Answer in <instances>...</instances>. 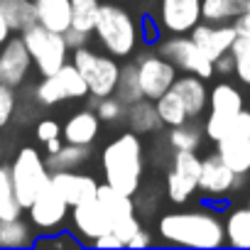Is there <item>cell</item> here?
Returning a JSON list of instances; mask_svg holds the SVG:
<instances>
[{
	"instance_id": "1",
	"label": "cell",
	"mask_w": 250,
	"mask_h": 250,
	"mask_svg": "<svg viewBox=\"0 0 250 250\" xmlns=\"http://www.w3.org/2000/svg\"><path fill=\"white\" fill-rule=\"evenodd\" d=\"M157 233L167 245H177V248L213 250L226 245L223 218L208 206L165 213L157 223Z\"/></svg>"
},
{
	"instance_id": "2",
	"label": "cell",
	"mask_w": 250,
	"mask_h": 250,
	"mask_svg": "<svg viewBox=\"0 0 250 250\" xmlns=\"http://www.w3.org/2000/svg\"><path fill=\"white\" fill-rule=\"evenodd\" d=\"M101 167H103L105 184H110L113 189L128 196H135L140 191L143 174H145V147L140 135H135L133 130L115 135L103 147Z\"/></svg>"
},
{
	"instance_id": "3",
	"label": "cell",
	"mask_w": 250,
	"mask_h": 250,
	"mask_svg": "<svg viewBox=\"0 0 250 250\" xmlns=\"http://www.w3.org/2000/svg\"><path fill=\"white\" fill-rule=\"evenodd\" d=\"M93 35L98 44L115 59H130L143 44L140 22L118 3H101Z\"/></svg>"
},
{
	"instance_id": "4",
	"label": "cell",
	"mask_w": 250,
	"mask_h": 250,
	"mask_svg": "<svg viewBox=\"0 0 250 250\" xmlns=\"http://www.w3.org/2000/svg\"><path fill=\"white\" fill-rule=\"evenodd\" d=\"M27 52H30V59H32V66L37 69L40 76H49V74H57L71 57V49L66 47L64 42V35L59 32H52L42 25H32L27 30L20 32Z\"/></svg>"
},
{
	"instance_id": "5",
	"label": "cell",
	"mask_w": 250,
	"mask_h": 250,
	"mask_svg": "<svg viewBox=\"0 0 250 250\" xmlns=\"http://www.w3.org/2000/svg\"><path fill=\"white\" fill-rule=\"evenodd\" d=\"M69 62L79 69V74L83 76L86 86H88V96L103 98L110 96L115 91V81L120 74V62L115 57H110L108 52H96L88 44L79 47L71 52Z\"/></svg>"
},
{
	"instance_id": "6",
	"label": "cell",
	"mask_w": 250,
	"mask_h": 250,
	"mask_svg": "<svg viewBox=\"0 0 250 250\" xmlns=\"http://www.w3.org/2000/svg\"><path fill=\"white\" fill-rule=\"evenodd\" d=\"M10 177H13L18 199H20V204L25 208L49 184V169L44 165V157L35 147L18 150V155H15V160L10 165Z\"/></svg>"
},
{
	"instance_id": "7",
	"label": "cell",
	"mask_w": 250,
	"mask_h": 250,
	"mask_svg": "<svg viewBox=\"0 0 250 250\" xmlns=\"http://www.w3.org/2000/svg\"><path fill=\"white\" fill-rule=\"evenodd\" d=\"M199 172H201V157L196 155V150H172L165 177L167 199L172 204H187L196 194Z\"/></svg>"
},
{
	"instance_id": "8",
	"label": "cell",
	"mask_w": 250,
	"mask_h": 250,
	"mask_svg": "<svg viewBox=\"0 0 250 250\" xmlns=\"http://www.w3.org/2000/svg\"><path fill=\"white\" fill-rule=\"evenodd\" d=\"M157 52L165 59H169L182 74H196L201 79L213 76V62L194 44L189 35H169L167 40H160Z\"/></svg>"
},
{
	"instance_id": "9",
	"label": "cell",
	"mask_w": 250,
	"mask_h": 250,
	"mask_svg": "<svg viewBox=\"0 0 250 250\" xmlns=\"http://www.w3.org/2000/svg\"><path fill=\"white\" fill-rule=\"evenodd\" d=\"M135 66H138V79H140V88L143 96L150 101H157L165 91H169V86L177 79V66L165 59L157 49H145L135 57Z\"/></svg>"
},
{
	"instance_id": "10",
	"label": "cell",
	"mask_w": 250,
	"mask_h": 250,
	"mask_svg": "<svg viewBox=\"0 0 250 250\" xmlns=\"http://www.w3.org/2000/svg\"><path fill=\"white\" fill-rule=\"evenodd\" d=\"M243 182H245V174H235L216 152L201 157L196 191H201L208 201H226Z\"/></svg>"
},
{
	"instance_id": "11",
	"label": "cell",
	"mask_w": 250,
	"mask_h": 250,
	"mask_svg": "<svg viewBox=\"0 0 250 250\" xmlns=\"http://www.w3.org/2000/svg\"><path fill=\"white\" fill-rule=\"evenodd\" d=\"M69 208L71 206L62 199V194L52 184H47L30 201V206L25 208V213H27V221L32 223V228L44 235V233L62 230V226L69 221Z\"/></svg>"
},
{
	"instance_id": "12",
	"label": "cell",
	"mask_w": 250,
	"mask_h": 250,
	"mask_svg": "<svg viewBox=\"0 0 250 250\" xmlns=\"http://www.w3.org/2000/svg\"><path fill=\"white\" fill-rule=\"evenodd\" d=\"M69 221H71V233L81 243H88V245H93V240L101 238L103 233L113 230V221H110L108 211L101 206V201L96 196L71 206L69 208Z\"/></svg>"
},
{
	"instance_id": "13",
	"label": "cell",
	"mask_w": 250,
	"mask_h": 250,
	"mask_svg": "<svg viewBox=\"0 0 250 250\" xmlns=\"http://www.w3.org/2000/svg\"><path fill=\"white\" fill-rule=\"evenodd\" d=\"M32 71L30 52L20 35H13L5 44H0V83L20 88Z\"/></svg>"
},
{
	"instance_id": "14",
	"label": "cell",
	"mask_w": 250,
	"mask_h": 250,
	"mask_svg": "<svg viewBox=\"0 0 250 250\" xmlns=\"http://www.w3.org/2000/svg\"><path fill=\"white\" fill-rule=\"evenodd\" d=\"M157 22L162 32L189 35L201 22V0H160Z\"/></svg>"
},
{
	"instance_id": "15",
	"label": "cell",
	"mask_w": 250,
	"mask_h": 250,
	"mask_svg": "<svg viewBox=\"0 0 250 250\" xmlns=\"http://www.w3.org/2000/svg\"><path fill=\"white\" fill-rule=\"evenodd\" d=\"M189 37H191L194 44L213 62L216 57H221V54H226V52L230 49V44L235 42L238 32H235L233 22H206V20H201V22L189 32Z\"/></svg>"
},
{
	"instance_id": "16",
	"label": "cell",
	"mask_w": 250,
	"mask_h": 250,
	"mask_svg": "<svg viewBox=\"0 0 250 250\" xmlns=\"http://www.w3.org/2000/svg\"><path fill=\"white\" fill-rule=\"evenodd\" d=\"M49 184L62 194V199L69 206H76L81 201H88L96 196L98 189V179L93 174L79 172V169H69V172H52L49 174Z\"/></svg>"
},
{
	"instance_id": "17",
	"label": "cell",
	"mask_w": 250,
	"mask_h": 250,
	"mask_svg": "<svg viewBox=\"0 0 250 250\" xmlns=\"http://www.w3.org/2000/svg\"><path fill=\"white\" fill-rule=\"evenodd\" d=\"M184 103L189 120H199L206 108H208V86L206 79L196 76V74H177L174 83L169 86Z\"/></svg>"
},
{
	"instance_id": "18",
	"label": "cell",
	"mask_w": 250,
	"mask_h": 250,
	"mask_svg": "<svg viewBox=\"0 0 250 250\" xmlns=\"http://www.w3.org/2000/svg\"><path fill=\"white\" fill-rule=\"evenodd\" d=\"M101 135V120L93 108H83L69 115V120L62 125V140L71 145H86L91 147Z\"/></svg>"
},
{
	"instance_id": "19",
	"label": "cell",
	"mask_w": 250,
	"mask_h": 250,
	"mask_svg": "<svg viewBox=\"0 0 250 250\" xmlns=\"http://www.w3.org/2000/svg\"><path fill=\"white\" fill-rule=\"evenodd\" d=\"M216 155L235 172L248 174L250 172V130L240 135H226L216 143Z\"/></svg>"
},
{
	"instance_id": "20",
	"label": "cell",
	"mask_w": 250,
	"mask_h": 250,
	"mask_svg": "<svg viewBox=\"0 0 250 250\" xmlns=\"http://www.w3.org/2000/svg\"><path fill=\"white\" fill-rule=\"evenodd\" d=\"M123 123H128V130H133L135 135H155L162 130V120L157 115L155 101H150V98H140V101L130 103L125 108Z\"/></svg>"
},
{
	"instance_id": "21",
	"label": "cell",
	"mask_w": 250,
	"mask_h": 250,
	"mask_svg": "<svg viewBox=\"0 0 250 250\" xmlns=\"http://www.w3.org/2000/svg\"><path fill=\"white\" fill-rule=\"evenodd\" d=\"M37 25L64 35L71 27V0H32Z\"/></svg>"
},
{
	"instance_id": "22",
	"label": "cell",
	"mask_w": 250,
	"mask_h": 250,
	"mask_svg": "<svg viewBox=\"0 0 250 250\" xmlns=\"http://www.w3.org/2000/svg\"><path fill=\"white\" fill-rule=\"evenodd\" d=\"M96 199L101 201V206L108 211V216H110V221H113V228L118 226V223H123L125 218H130L138 208H135V201H133V196H128V194H123V191H118V189H113L110 184H101L98 182V189H96Z\"/></svg>"
},
{
	"instance_id": "23",
	"label": "cell",
	"mask_w": 250,
	"mask_h": 250,
	"mask_svg": "<svg viewBox=\"0 0 250 250\" xmlns=\"http://www.w3.org/2000/svg\"><path fill=\"white\" fill-rule=\"evenodd\" d=\"M223 233H226V245L230 248H250V201L245 206H235L228 211L223 221Z\"/></svg>"
},
{
	"instance_id": "24",
	"label": "cell",
	"mask_w": 250,
	"mask_h": 250,
	"mask_svg": "<svg viewBox=\"0 0 250 250\" xmlns=\"http://www.w3.org/2000/svg\"><path fill=\"white\" fill-rule=\"evenodd\" d=\"M243 108H245V101H243V93L238 86H233L228 81H218L213 88H208V113L235 115Z\"/></svg>"
},
{
	"instance_id": "25",
	"label": "cell",
	"mask_w": 250,
	"mask_h": 250,
	"mask_svg": "<svg viewBox=\"0 0 250 250\" xmlns=\"http://www.w3.org/2000/svg\"><path fill=\"white\" fill-rule=\"evenodd\" d=\"M91 160V147L86 145H71V143H62V147L57 152H49L44 165L52 172H69V169H81L86 162Z\"/></svg>"
},
{
	"instance_id": "26",
	"label": "cell",
	"mask_w": 250,
	"mask_h": 250,
	"mask_svg": "<svg viewBox=\"0 0 250 250\" xmlns=\"http://www.w3.org/2000/svg\"><path fill=\"white\" fill-rule=\"evenodd\" d=\"M32 240H35V228L30 221H25L22 216L0 218V248H5V250L30 248Z\"/></svg>"
},
{
	"instance_id": "27",
	"label": "cell",
	"mask_w": 250,
	"mask_h": 250,
	"mask_svg": "<svg viewBox=\"0 0 250 250\" xmlns=\"http://www.w3.org/2000/svg\"><path fill=\"white\" fill-rule=\"evenodd\" d=\"M0 13H3L13 35H20L22 30H27L37 22L32 0H0Z\"/></svg>"
},
{
	"instance_id": "28",
	"label": "cell",
	"mask_w": 250,
	"mask_h": 250,
	"mask_svg": "<svg viewBox=\"0 0 250 250\" xmlns=\"http://www.w3.org/2000/svg\"><path fill=\"white\" fill-rule=\"evenodd\" d=\"M25 213V206L18 199L13 177H10V165H0V218H18Z\"/></svg>"
},
{
	"instance_id": "29",
	"label": "cell",
	"mask_w": 250,
	"mask_h": 250,
	"mask_svg": "<svg viewBox=\"0 0 250 250\" xmlns=\"http://www.w3.org/2000/svg\"><path fill=\"white\" fill-rule=\"evenodd\" d=\"M201 143H204V128L196 125V120L174 125L167 133V145L172 150H199Z\"/></svg>"
},
{
	"instance_id": "30",
	"label": "cell",
	"mask_w": 250,
	"mask_h": 250,
	"mask_svg": "<svg viewBox=\"0 0 250 250\" xmlns=\"http://www.w3.org/2000/svg\"><path fill=\"white\" fill-rule=\"evenodd\" d=\"M245 10V0H201V20L233 22Z\"/></svg>"
},
{
	"instance_id": "31",
	"label": "cell",
	"mask_w": 250,
	"mask_h": 250,
	"mask_svg": "<svg viewBox=\"0 0 250 250\" xmlns=\"http://www.w3.org/2000/svg\"><path fill=\"white\" fill-rule=\"evenodd\" d=\"M125 105H130L143 96V88H140V79H138V66L135 62H128V64H120V74H118V81H115V91H113Z\"/></svg>"
},
{
	"instance_id": "32",
	"label": "cell",
	"mask_w": 250,
	"mask_h": 250,
	"mask_svg": "<svg viewBox=\"0 0 250 250\" xmlns=\"http://www.w3.org/2000/svg\"><path fill=\"white\" fill-rule=\"evenodd\" d=\"M155 108H157V115H160V120H162V128H174V125H182V123L189 120L182 98H179L172 88L165 91V93L155 101Z\"/></svg>"
},
{
	"instance_id": "33",
	"label": "cell",
	"mask_w": 250,
	"mask_h": 250,
	"mask_svg": "<svg viewBox=\"0 0 250 250\" xmlns=\"http://www.w3.org/2000/svg\"><path fill=\"white\" fill-rule=\"evenodd\" d=\"M101 0H71V27L93 35Z\"/></svg>"
},
{
	"instance_id": "34",
	"label": "cell",
	"mask_w": 250,
	"mask_h": 250,
	"mask_svg": "<svg viewBox=\"0 0 250 250\" xmlns=\"http://www.w3.org/2000/svg\"><path fill=\"white\" fill-rule=\"evenodd\" d=\"M32 98L40 103V105H59L66 98V91L62 86V81L57 79V74H49V76H42L40 83L32 88Z\"/></svg>"
},
{
	"instance_id": "35",
	"label": "cell",
	"mask_w": 250,
	"mask_h": 250,
	"mask_svg": "<svg viewBox=\"0 0 250 250\" xmlns=\"http://www.w3.org/2000/svg\"><path fill=\"white\" fill-rule=\"evenodd\" d=\"M230 57H233V76L250 86V40L248 37H235V42L230 44Z\"/></svg>"
},
{
	"instance_id": "36",
	"label": "cell",
	"mask_w": 250,
	"mask_h": 250,
	"mask_svg": "<svg viewBox=\"0 0 250 250\" xmlns=\"http://www.w3.org/2000/svg\"><path fill=\"white\" fill-rule=\"evenodd\" d=\"M57 79L62 81V86H64L69 101H83V98L88 96V86H86L83 76L79 74V69H76L71 62H66V64L57 71Z\"/></svg>"
},
{
	"instance_id": "37",
	"label": "cell",
	"mask_w": 250,
	"mask_h": 250,
	"mask_svg": "<svg viewBox=\"0 0 250 250\" xmlns=\"http://www.w3.org/2000/svg\"><path fill=\"white\" fill-rule=\"evenodd\" d=\"M125 108H128V105H125L115 93L98 98L96 105H93L98 120H101V123H108V125H118V123H123V120H125Z\"/></svg>"
},
{
	"instance_id": "38",
	"label": "cell",
	"mask_w": 250,
	"mask_h": 250,
	"mask_svg": "<svg viewBox=\"0 0 250 250\" xmlns=\"http://www.w3.org/2000/svg\"><path fill=\"white\" fill-rule=\"evenodd\" d=\"M15 110H18V88L0 83V130L15 118Z\"/></svg>"
},
{
	"instance_id": "39",
	"label": "cell",
	"mask_w": 250,
	"mask_h": 250,
	"mask_svg": "<svg viewBox=\"0 0 250 250\" xmlns=\"http://www.w3.org/2000/svg\"><path fill=\"white\" fill-rule=\"evenodd\" d=\"M35 135H37L40 143H47V140L62 135V125H59L54 118H44V120H40V123L35 125Z\"/></svg>"
},
{
	"instance_id": "40",
	"label": "cell",
	"mask_w": 250,
	"mask_h": 250,
	"mask_svg": "<svg viewBox=\"0 0 250 250\" xmlns=\"http://www.w3.org/2000/svg\"><path fill=\"white\" fill-rule=\"evenodd\" d=\"M140 228H143V223H140L138 213H133L130 218H125L123 223H118V226L113 228V233H115V235L123 240V245H125V243H128V240H130V238H133V235L140 230Z\"/></svg>"
},
{
	"instance_id": "41",
	"label": "cell",
	"mask_w": 250,
	"mask_h": 250,
	"mask_svg": "<svg viewBox=\"0 0 250 250\" xmlns=\"http://www.w3.org/2000/svg\"><path fill=\"white\" fill-rule=\"evenodd\" d=\"M140 37H143L145 44L160 42V40H162V27H160V22H155V18H143V22H140Z\"/></svg>"
},
{
	"instance_id": "42",
	"label": "cell",
	"mask_w": 250,
	"mask_h": 250,
	"mask_svg": "<svg viewBox=\"0 0 250 250\" xmlns=\"http://www.w3.org/2000/svg\"><path fill=\"white\" fill-rule=\"evenodd\" d=\"M91 37H93V35L81 32V30H76V27H69V30L64 32V42H66V47H69L71 52H74V49H79V47H86Z\"/></svg>"
},
{
	"instance_id": "43",
	"label": "cell",
	"mask_w": 250,
	"mask_h": 250,
	"mask_svg": "<svg viewBox=\"0 0 250 250\" xmlns=\"http://www.w3.org/2000/svg\"><path fill=\"white\" fill-rule=\"evenodd\" d=\"M213 74H218V76H233V57H230V52H226V54H221V57L213 59Z\"/></svg>"
},
{
	"instance_id": "44",
	"label": "cell",
	"mask_w": 250,
	"mask_h": 250,
	"mask_svg": "<svg viewBox=\"0 0 250 250\" xmlns=\"http://www.w3.org/2000/svg\"><path fill=\"white\" fill-rule=\"evenodd\" d=\"M155 243V238H152V233L150 230H145V228H140L128 243H125V248H133V250H138V248H150Z\"/></svg>"
},
{
	"instance_id": "45",
	"label": "cell",
	"mask_w": 250,
	"mask_h": 250,
	"mask_svg": "<svg viewBox=\"0 0 250 250\" xmlns=\"http://www.w3.org/2000/svg\"><path fill=\"white\" fill-rule=\"evenodd\" d=\"M93 248H125V245L113 230H108V233H103L101 238L93 240Z\"/></svg>"
},
{
	"instance_id": "46",
	"label": "cell",
	"mask_w": 250,
	"mask_h": 250,
	"mask_svg": "<svg viewBox=\"0 0 250 250\" xmlns=\"http://www.w3.org/2000/svg\"><path fill=\"white\" fill-rule=\"evenodd\" d=\"M233 27H235V32H238L240 37H248V40H250V13L243 10V13L233 20Z\"/></svg>"
},
{
	"instance_id": "47",
	"label": "cell",
	"mask_w": 250,
	"mask_h": 250,
	"mask_svg": "<svg viewBox=\"0 0 250 250\" xmlns=\"http://www.w3.org/2000/svg\"><path fill=\"white\" fill-rule=\"evenodd\" d=\"M10 37H13V30L8 27V22H5L3 13H0V44H5V42H8Z\"/></svg>"
},
{
	"instance_id": "48",
	"label": "cell",
	"mask_w": 250,
	"mask_h": 250,
	"mask_svg": "<svg viewBox=\"0 0 250 250\" xmlns=\"http://www.w3.org/2000/svg\"><path fill=\"white\" fill-rule=\"evenodd\" d=\"M62 143H64V140H62V135H59V138H52V140H47V143H44V147H47V155H49V152H57V150L62 147Z\"/></svg>"
}]
</instances>
